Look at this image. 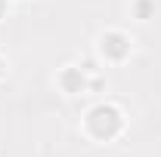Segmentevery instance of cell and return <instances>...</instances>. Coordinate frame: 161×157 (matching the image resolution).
I'll return each instance as SVG.
<instances>
[{
  "mask_svg": "<svg viewBox=\"0 0 161 157\" xmlns=\"http://www.w3.org/2000/svg\"><path fill=\"white\" fill-rule=\"evenodd\" d=\"M84 126H87V133L93 139L108 142V139H115L121 129H124V114H121L115 105H96V108L87 111Z\"/></svg>",
  "mask_w": 161,
  "mask_h": 157,
  "instance_id": "6da1fadb",
  "label": "cell"
},
{
  "mask_svg": "<svg viewBox=\"0 0 161 157\" xmlns=\"http://www.w3.org/2000/svg\"><path fill=\"white\" fill-rule=\"evenodd\" d=\"M152 13H155V0H136V3H133V16L140 22L152 19Z\"/></svg>",
  "mask_w": 161,
  "mask_h": 157,
  "instance_id": "277c9868",
  "label": "cell"
},
{
  "mask_svg": "<svg viewBox=\"0 0 161 157\" xmlns=\"http://www.w3.org/2000/svg\"><path fill=\"white\" fill-rule=\"evenodd\" d=\"M6 6H9V3H6V0H0V19L6 16Z\"/></svg>",
  "mask_w": 161,
  "mask_h": 157,
  "instance_id": "5b68a950",
  "label": "cell"
},
{
  "mask_svg": "<svg viewBox=\"0 0 161 157\" xmlns=\"http://www.w3.org/2000/svg\"><path fill=\"white\" fill-rule=\"evenodd\" d=\"M6 74V62H3V56H0V77Z\"/></svg>",
  "mask_w": 161,
  "mask_h": 157,
  "instance_id": "8992f818",
  "label": "cell"
},
{
  "mask_svg": "<svg viewBox=\"0 0 161 157\" xmlns=\"http://www.w3.org/2000/svg\"><path fill=\"white\" fill-rule=\"evenodd\" d=\"M130 49H133V43H130V37L124 31H105L99 37V53L108 62H124L130 56Z\"/></svg>",
  "mask_w": 161,
  "mask_h": 157,
  "instance_id": "7a4b0ae2",
  "label": "cell"
},
{
  "mask_svg": "<svg viewBox=\"0 0 161 157\" xmlns=\"http://www.w3.org/2000/svg\"><path fill=\"white\" fill-rule=\"evenodd\" d=\"M59 86L62 93H68V96H78V93H84L87 89V68H75V65H68V68H62L59 71Z\"/></svg>",
  "mask_w": 161,
  "mask_h": 157,
  "instance_id": "3957f363",
  "label": "cell"
}]
</instances>
